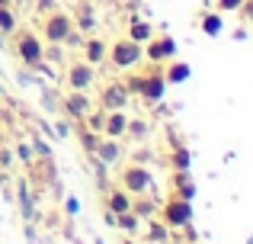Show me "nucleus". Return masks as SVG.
<instances>
[{
  "mask_svg": "<svg viewBox=\"0 0 253 244\" xmlns=\"http://www.w3.org/2000/svg\"><path fill=\"white\" fill-rule=\"evenodd\" d=\"M131 103V90L125 81H106L99 87V106L103 109H128Z\"/></svg>",
  "mask_w": 253,
  "mask_h": 244,
  "instance_id": "1a4fd4ad",
  "label": "nucleus"
},
{
  "mask_svg": "<svg viewBox=\"0 0 253 244\" xmlns=\"http://www.w3.org/2000/svg\"><path fill=\"white\" fill-rule=\"evenodd\" d=\"M192 215H196V212H192V202L183 199V196H176V193H170L167 202H164V206H157V219H161L170 232L189 228L192 225Z\"/></svg>",
  "mask_w": 253,
  "mask_h": 244,
  "instance_id": "20e7f679",
  "label": "nucleus"
},
{
  "mask_svg": "<svg viewBox=\"0 0 253 244\" xmlns=\"http://www.w3.org/2000/svg\"><path fill=\"white\" fill-rule=\"evenodd\" d=\"M151 135V122L144 119V116H128V129H125V138L135 145H144Z\"/></svg>",
  "mask_w": 253,
  "mask_h": 244,
  "instance_id": "dca6fc26",
  "label": "nucleus"
},
{
  "mask_svg": "<svg viewBox=\"0 0 253 244\" xmlns=\"http://www.w3.org/2000/svg\"><path fill=\"white\" fill-rule=\"evenodd\" d=\"M71 16H74V26L84 32V36L96 29V16H93V6L90 3H81V6H77V13H71Z\"/></svg>",
  "mask_w": 253,
  "mask_h": 244,
  "instance_id": "a211bd4d",
  "label": "nucleus"
},
{
  "mask_svg": "<svg viewBox=\"0 0 253 244\" xmlns=\"http://www.w3.org/2000/svg\"><path fill=\"white\" fill-rule=\"evenodd\" d=\"M237 13H241L244 19H253V0H244V3H241V10H237Z\"/></svg>",
  "mask_w": 253,
  "mask_h": 244,
  "instance_id": "f704fd0d",
  "label": "nucleus"
},
{
  "mask_svg": "<svg viewBox=\"0 0 253 244\" xmlns=\"http://www.w3.org/2000/svg\"><path fill=\"white\" fill-rule=\"evenodd\" d=\"M151 36H154V26H151L148 19H135V23L128 26V39H131V42H138V45L151 42Z\"/></svg>",
  "mask_w": 253,
  "mask_h": 244,
  "instance_id": "aec40b11",
  "label": "nucleus"
},
{
  "mask_svg": "<svg viewBox=\"0 0 253 244\" xmlns=\"http://www.w3.org/2000/svg\"><path fill=\"white\" fill-rule=\"evenodd\" d=\"M96 77H99V68L86 64L84 58H77V61L68 58L61 68V87L64 90H93L96 87Z\"/></svg>",
  "mask_w": 253,
  "mask_h": 244,
  "instance_id": "39448f33",
  "label": "nucleus"
},
{
  "mask_svg": "<svg viewBox=\"0 0 253 244\" xmlns=\"http://www.w3.org/2000/svg\"><path fill=\"white\" fill-rule=\"evenodd\" d=\"M19 206H23V215H26V219H36V209H32V199H29V190H26V187H19Z\"/></svg>",
  "mask_w": 253,
  "mask_h": 244,
  "instance_id": "c756f323",
  "label": "nucleus"
},
{
  "mask_svg": "<svg viewBox=\"0 0 253 244\" xmlns=\"http://www.w3.org/2000/svg\"><path fill=\"white\" fill-rule=\"evenodd\" d=\"M0 97H3V84H0Z\"/></svg>",
  "mask_w": 253,
  "mask_h": 244,
  "instance_id": "4c0bfd02",
  "label": "nucleus"
},
{
  "mask_svg": "<svg viewBox=\"0 0 253 244\" xmlns=\"http://www.w3.org/2000/svg\"><path fill=\"white\" fill-rule=\"evenodd\" d=\"M32 148H36V154H39V157H51V148L42 142V138H32Z\"/></svg>",
  "mask_w": 253,
  "mask_h": 244,
  "instance_id": "473e14b6",
  "label": "nucleus"
},
{
  "mask_svg": "<svg viewBox=\"0 0 253 244\" xmlns=\"http://www.w3.org/2000/svg\"><path fill=\"white\" fill-rule=\"evenodd\" d=\"M42 58H48L51 64H58V68H64V61H68V58H64V45H45Z\"/></svg>",
  "mask_w": 253,
  "mask_h": 244,
  "instance_id": "cd10ccee",
  "label": "nucleus"
},
{
  "mask_svg": "<svg viewBox=\"0 0 253 244\" xmlns=\"http://www.w3.org/2000/svg\"><path fill=\"white\" fill-rule=\"evenodd\" d=\"M61 116L64 119H71V122H81L86 113L93 109V97H90V90H64V97H61Z\"/></svg>",
  "mask_w": 253,
  "mask_h": 244,
  "instance_id": "6e6552de",
  "label": "nucleus"
},
{
  "mask_svg": "<svg viewBox=\"0 0 253 244\" xmlns=\"http://www.w3.org/2000/svg\"><path fill=\"white\" fill-rule=\"evenodd\" d=\"M170 164H173V170H189V167H192V151L183 148V145H173Z\"/></svg>",
  "mask_w": 253,
  "mask_h": 244,
  "instance_id": "b1692460",
  "label": "nucleus"
},
{
  "mask_svg": "<svg viewBox=\"0 0 253 244\" xmlns=\"http://www.w3.org/2000/svg\"><path fill=\"white\" fill-rule=\"evenodd\" d=\"M16 157H19V161H26V164H32V161H36V154H32V148H29V145H23V142L16 145Z\"/></svg>",
  "mask_w": 253,
  "mask_h": 244,
  "instance_id": "2f4dec72",
  "label": "nucleus"
},
{
  "mask_svg": "<svg viewBox=\"0 0 253 244\" xmlns=\"http://www.w3.org/2000/svg\"><path fill=\"white\" fill-rule=\"evenodd\" d=\"M128 109H109L106 113V125H103V135L106 138H125V129H128Z\"/></svg>",
  "mask_w": 253,
  "mask_h": 244,
  "instance_id": "4468645a",
  "label": "nucleus"
},
{
  "mask_svg": "<svg viewBox=\"0 0 253 244\" xmlns=\"http://www.w3.org/2000/svg\"><path fill=\"white\" fill-rule=\"evenodd\" d=\"M93 157H96L99 164H106V167H119L125 157V148H122V138H99L96 151H93Z\"/></svg>",
  "mask_w": 253,
  "mask_h": 244,
  "instance_id": "9b49d317",
  "label": "nucleus"
},
{
  "mask_svg": "<svg viewBox=\"0 0 253 244\" xmlns=\"http://www.w3.org/2000/svg\"><path fill=\"white\" fill-rule=\"evenodd\" d=\"M74 29H77L74 16L58 6V10H51L48 16H42V23H39V39H42L45 45H64Z\"/></svg>",
  "mask_w": 253,
  "mask_h": 244,
  "instance_id": "f03ea898",
  "label": "nucleus"
},
{
  "mask_svg": "<svg viewBox=\"0 0 253 244\" xmlns=\"http://www.w3.org/2000/svg\"><path fill=\"white\" fill-rule=\"evenodd\" d=\"M77 138H81V148L86 151V154H93V151H96V145H99V132H90V129H84L81 125V132H77Z\"/></svg>",
  "mask_w": 253,
  "mask_h": 244,
  "instance_id": "bb28decb",
  "label": "nucleus"
},
{
  "mask_svg": "<svg viewBox=\"0 0 253 244\" xmlns=\"http://www.w3.org/2000/svg\"><path fill=\"white\" fill-rule=\"evenodd\" d=\"M81 51H84L81 58H84L86 64L103 68V64H106V55H109V42H106V39H99V36H84Z\"/></svg>",
  "mask_w": 253,
  "mask_h": 244,
  "instance_id": "f8f14e48",
  "label": "nucleus"
},
{
  "mask_svg": "<svg viewBox=\"0 0 253 244\" xmlns=\"http://www.w3.org/2000/svg\"><path fill=\"white\" fill-rule=\"evenodd\" d=\"M151 170L144 167V164H138V161H131V164H125L122 170H119V187L122 190H128L131 196H141V193H151Z\"/></svg>",
  "mask_w": 253,
  "mask_h": 244,
  "instance_id": "0eeeda50",
  "label": "nucleus"
},
{
  "mask_svg": "<svg viewBox=\"0 0 253 244\" xmlns=\"http://www.w3.org/2000/svg\"><path fill=\"white\" fill-rule=\"evenodd\" d=\"M116 225H119V232H125V235H135L138 228H141V219H138V215L128 209V212H119V215H116Z\"/></svg>",
  "mask_w": 253,
  "mask_h": 244,
  "instance_id": "393cba45",
  "label": "nucleus"
},
{
  "mask_svg": "<svg viewBox=\"0 0 253 244\" xmlns=\"http://www.w3.org/2000/svg\"><path fill=\"white\" fill-rule=\"evenodd\" d=\"M144 55L151 64H167L170 58H176V42L170 36H151V42H144Z\"/></svg>",
  "mask_w": 253,
  "mask_h": 244,
  "instance_id": "9d476101",
  "label": "nucleus"
},
{
  "mask_svg": "<svg viewBox=\"0 0 253 244\" xmlns=\"http://www.w3.org/2000/svg\"><path fill=\"white\" fill-rule=\"evenodd\" d=\"M125 84H128L131 97H141L144 106H157V103L164 100V94H167V87H170V84L164 81V64H151L148 74H131Z\"/></svg>",
  "mask_w": 253,
  "mask_h": 244,
  "instance_id": "f257e3e1",
  "label": "nucleus"
},
{
  "mask_svg": "<svg viewBox=\"0 0 253 244\" xmlns=\"http://www.w3.org/2000/svg\"><path fill=\"white\" fill-rule=\"evenodd\" d=\"M241 3H244V0H218L215 10L224 16V13H237V10H241Z\"/></svg>",
  "mask_w": 253,
  "mask_h": 244,
  "instance_id": "7c9ffc66",
  "label": "nucleus"
},
{
  "mask_svg": "<svg viewBox=\"0 0 253 244\" xmlns=\"http://www.w3.org/2000/svg\"><path fill=\"white\" fill-rule=\"evenodd\" d=\"M42 49H45V42L39 39V32H32V29H19V36L13 39V51H16V58L26 68H36L39 61H45Z\"/></svg>",
  "mask_w": 253,
  "mask_h": 244,
  "instance_id": "423d86ee",
  "label": "nucleus"
},
{
  "mask_svg": "<svg viewBox=\"0 0 253 244\" xmlns=\"http://www.w3.org/2000/svg\"><path fill=\"white\" fill-rule=\"evenodd\" d=\"M26 167L32 170V177H36V183L39 187H55L58 183V170H55V161L51 157H36L32 164H26Z\"/></svg>",
  "mask_w": 253,
  "mask_h": 244,
  "instance_id": "ddd939ff",
  "label": "nucleus"
},
{
  "mask_svg": "<svg viewBox=\"0 0 253 244\" xmlns=\"http://www.w3.org/2000/svg\"><path fill=\"white\" fill-rule=\"evenodd\" d=\"M122 244H135V241H122Z\"/></svg>",
  "mask_w": 253,
  "mask_h": 244,
  "instance_id": "58836bf2",
  "label": "nucleus"
},
{
  "mask_svg": "<svg viewBox=\"0 0 253 244\" xmlns=\"http://www.w3.org/2000/svg\"><path fill=\"white\" fill-rule=\"evenodd\" d=\"M148 238H151V244H167L170 241V228L164 225L161 219H148Z\"/></svg>",
  "mask_w": 253,
  "mask_h": 244,
  "instance_id": "5701e85b",
  "label": "nucleus"
},
{
  "mask_svg": "<svg viewBox=\"0 0 253 244\" xmlns=\"http://www.w3.org/2000/svg\"><path fill=\"white\" fill-rule=\"evenodd\" d=\"M131 212H135L141 222H148V219H154V215H157V202L148 199V193H141V196L131 199Z\"/></svg>",
  "mask_w": 253,
  "mask_h": 244,
  "instance_id": "6ab92c4d",
  "label": "nucleus"
},
{
  "mask_svg": "<svg viewBox=\"0 0 253 244\" xmlns=\"http://www.w3.org/2000/svg\"><path fill=\"white\" fill-rule=\"evenodd\" d=\"M131 199H135V196H131L128 190L116 187V190H109V196H106V206H109L112 215H119V212H128L131 209Z\"/></svg>",
  "mask_w": 253,
  "mask_h": 244,
  "instance_id": "f3484780",
  "label": "nucleus"
},
{
  "mask_svg": "<svg viewBox=\"0 0 253 244\" xmlns=\"http://www.w3.org/2000/svg\"><path fill=\"white\" fill-rule=\"evenodd\" d=\"M51 10H58V0H32V13H36L39 19L48 16Z\"/></svg>",
  "mask_w": 253,
  "mask_h": 244,
  "instance_id": "c85d7f7f",
  "label": "nucleus"
},
{
  "mask_svg": "<svg viewBox=\"0 0 253 244\" xmlns=\"http://www.w3.org/2000/svg\"><path fill=\"white\" fill-rule=\"evenodd\" d=\"M13 3V0H0V6H10Z\"/></svg>",
  "mask_w": 253,
  "mask_h": 244,
  "instance_id": "e433bc0d",
  "label": "nucleus"
},
{
  "mask_svg": "<svg viewBox=\"0 0 253 244\" xmlns=\"http://www.w3.org/2000/svg\"><path fill=\"white\" fill-rule=\"evenodd\" d=\"M64 212H68V215H77V212H81V202H77L74 196H68V199H64Z\"/></svg>",
  "mask_w": 253,
  "mask_h": 244,
  "instance_id": "72a5a7b5",
  "label": "nucleus"
},
{
  "mask_svg": "<svg viewBox=\"0 0 253 244\" xmlns=\"http://www.w3.org/2000/svg\"><path fill=\"white\" fill-rule=\"evenodd\" d=\"M141 61H144V45L131 42L128 36H125V39H116V42H109L106 64H109L112 71H135Z\"/></svg>",
  "mask_w": 253,
  "mask_h": 244,
  "instance_id": "7ed1b4c3",
  "label": "nucleus"
},
{
  "mask_svg": "<svg viewBox=\"0 0 253 244\" xmlns=\"http://www.w3.org/2000/svg\"><path fill=\"white\" fill-rule=\"evenodd\" d=\"M13 3H19V6H32V0H13Z\"/></svg>",
  "mask_w": 253,
  "mask_h": 244,
  "instance_id": "c9c22d12",
  "label": "nucleus"
},
{
  "mask_svg": "<svg viewBox=\"0 0 253 244\" xmlns=\"http://www.w3.org/2000/svg\"><path fill=\"white\" fill-rule=\"evenodd\" d=\"M192 77V68L186 61H176V58H170L167 64H164V81L167 84H173V87H176V84H186Z\"/></svg>",
  "mask_w": 253,
  "mask_h": 244,
  "instance_id": "2eb2a0df",
  "label": "nucleus"
},
{
  "mask_svg": "<svg viewBox=\"0 0 253 244\" xmlns=\"http://www.w3.org/2000/svg\"><path fill=\"white\" fill-rule=\"evenodd\" d=\"M106 113H109V109H103V106L90 109V113H86L84 119H81V125H84V129H90V132H99V135H103V125H106Z\"/></svg>",
  "mask_w": 253,
  "mask_h": 244,
  "instance_id": "4be33fe9",
  "label": "nucleus"
},
{
  "mask_svg": "<svg viewBox=\"0 0 253 244\" xmlns=\"http://www.w3.org/2000/svg\"><path fill=\"white\" fill-rule=\"evenodd\" d=\"M199 26H202V32H205V36H211V39H215V36H221V29H224V16H221V13H205V16L202 19H199Z\"/></svg>",
  "mask_w": 253,
  "mask_h": 244,
  "instance_id": "412c9836",
  "label": "nucleus"
},
{
  "mask_svg": "<svg viewBox=\"0 0 253 244\" xmlns=\"http://www.w3.org/2000/svg\"><path fill=\"white\" fill-rule=\"evenodd\" d=\"M16 29H19V23H16V13H13L10 6H0V32H3V36H13Z\"/></svg>",
  "mask_w": 253,
  "mask_h": 244,
  "instance_id": "a878e982",
  "label": "nucleus"
}]
</instances>
